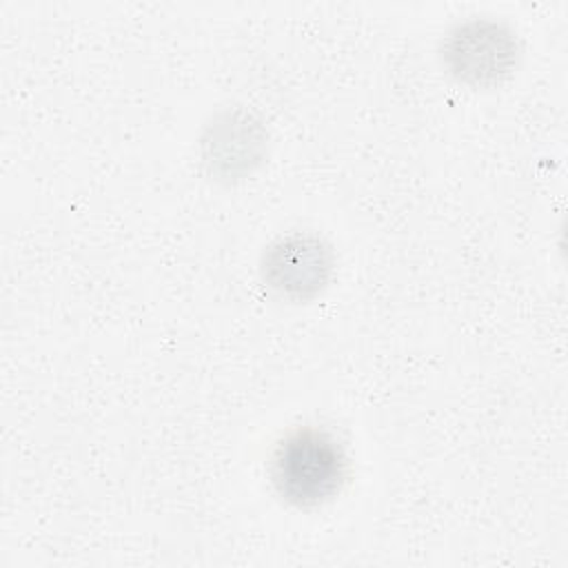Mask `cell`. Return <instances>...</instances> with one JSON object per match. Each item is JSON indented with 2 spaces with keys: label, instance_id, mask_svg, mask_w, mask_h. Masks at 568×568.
Returning a JSON list of instances; mask_svg holds the SVG:
<instances>
[{
  "label": "cell",
  "instance_id": "obj_4",
  "mask_svg": "<svg viewBox=\"0 0 568 568\" xmlns=\"http://www.w3.org/2000/svg\"><path fill=\"white\" fill-rule=\"evenodd\" d=\"M264 135L257 124H253L242 113L224 115L215 126H211L206 146H209V162L222 166L226 173L235 169H251L262 151Z\"/></svg>",
  "mask_w": 568,
  "mask_h": 568
},
{
  "label": "cell",
  "instance_id": "obj_3",
  "mask_svg": "<svg viewBox=\"0 0 568 568\" xmlns=\"http://www.w3.org/2000/svg\"><path fill=\"white\" fill-rule=\"evenodd\" d=\"M513 40L493 22H470L455 31L446 58L450 69L470 82H493L513 64Z\"/></svg>",
  "mask_w": 568,
  "mask_h": 568
},
{
  "label": "cell",
  "instance_id": "obj_2",
  "mask_svg": "<svg viewBox=\"0 0 568 568\" xmlns=\"http://www.w3.org/2000/svg\"><path fill=\"white\" fill-rule=\"evenodd\" d=\"M331 273V251L313 235H291L273 244L264 257L266 282L291 297L317 293Z\"/></svg>",
  "mask_w": 568,
  "mask_h": 568
},
{
  "label": "cell",
  "instance_id": "obj_1",
  "mask_svg": "<svg viewBox=\"0 0 568 568\" xmlns=\"http://www.w3.org/2000/svg\"><path fill=\"white\" fill-rule=\"evenodd\" d=\"M346 457L324 430L304 428L286 437L273 459V481L280 495L297 506L328 499L342 486Z\"/></svg>",
  "mask_w": 568,
  "mask_h": 568
}]
</instances>
